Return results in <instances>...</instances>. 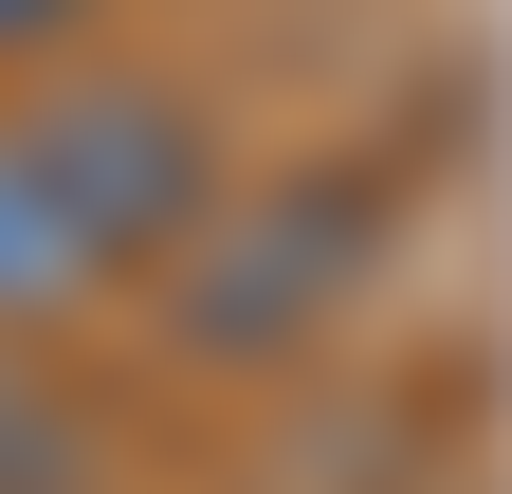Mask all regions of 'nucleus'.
<instances>
[{
	"instance_id": "nucleus-1",
	"label": "nucleus",
	"mask_w": 512,
	"mask_h": 494,
	"mask_svg": "<svg viewBox=\"0 0 512 494\" xmlns=\"http://www.w3.org/2000/svg\"><path fill=\"white\" fill-rule=\"evenodd\" d=\"M220 220V147L165 74H74L0 129V348L92 312L128 275H183V238Z\"/></svg>"
},
{
	"instance_id": "nucleus-2",
	"label": "nucleus",
	"mask_w": 512,
	"mask_h": 494,
	"mask_svg": "<svg viewBox=\"0 0 512 494\" xmlns=\"http://www.w3.org/2000/svg\"><path fill=\"white\" fill-rule=\"evenodd\" d=\"M348 275H366V183H256V202H220L202 238H183L165 312H183V348L256 366V348H293L311 312H330Z\"/></svg>"
},
{
	"instance_id": "nucleus-3",
	"label": "nucleus",
	"mask_w": 512,
	"mask_h": 494,
	"mask_svg": "<svg viewBox=\"0 0 512 494\" xmlns=\"http://www.w3.org/2000/svg\"><path fill=\"white\" fill-rule=\"evenodd\" d=\"M0 494H55V421H37V385H19V348H0Z\"/></svg>"
}]
</instances>
